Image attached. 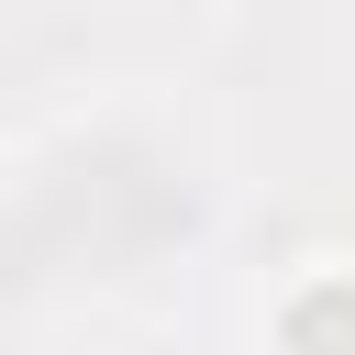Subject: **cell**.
I'll return each instance as SVG.
<instances>
[{
	"mask_svg": "<svg viewBox=\"0 0 355 355\" xmlns=\"http://www.w3.org/2000/svg\"><path fill=\"white\" fill-rule=\"evenodd\" d=\"M277 355H355V277H311L277 311Z\"/></svg>",
	"mask_w": 355,
	"mask_h": 355,
	"instance_id": "6da1fadb",
	"label": "cell"
}]
</instances>
